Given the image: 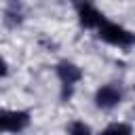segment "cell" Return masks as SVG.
<instances>
[{
  "mask_svg": "<svg viewBox=\"0 0 135 135\" xmlns=\"http://www.w3.org/2000/svg\"><path fill=\"white\" fill-rule=\"evenodd\" d=\"M99 38H103L105 42L110 44H116V46H131L135 42V36L131 32H127L124 27L116 25V23H108L103 21L101 27H99Z\"/></svg>",
  "mask_w": 135,
  "mask_h": 135,
  "instance_id": "1",
  "label": "cell"
},
{
  "mask_svg": "<svg viewBox=\"0 0 135 135\" xmlns=\"http://www.w3.org/2000/svg\"><path fill=\"white\" fill-rule=\"evenodd\" d=\"M27 124H30V114H27V112L0 110V131L17 133V131H23Z\"/></svg>",
  "mask_w": 135,
  "mask_h": 135,
  "instance_id": "2",
  "label": "cell"
},
{
  "mask_svg": "<svg viewBox=\"0 0 135 135\" xmlns=\"http://www.w3.org/2000/svg\"><path fill=\"white\" fill-rule=\"evenodd\" d=\"M95 101H97V105H99V108L110 110V108H114V105L120 101V91H118L114 84H105V86H101V89L97 91Z\"/></svg>",
  "mask_w": 135,
  "mask_h": 135,
  "instance_id": "3",
  "label": "cell"
},
{
  "mask_svg": "<svg viewBox=\"0 0 135 135\" xmlns=\"http://www.w3.org/2000/svg\"><path fill=\"white\" fill-rule=\"evenodd\" d=\"M78 15H80V23L84 27H101V23L105 21L103 15L97 8H93L91 4H80L78 6Z\"/></svg>",
  "mask_w": 135,
  "mask_h": 135,
  "instance_id": "4",
  "label": "cell"
},
{
  "mask_svg": "<svg viewBox=\"0 0 135 135\" xmlns=\"http://www.w3.org/2000/svg\"><path fill=\"white\" fill-rule=\"evenodd\" d=\"M57 76H59V80H61L65 86H72L74 82H78V80L82 78V72H80V68H76L74 63L61 61V63L57 65Z\"/></svg>",
  "mask_w": 135,
  "mask_h": 135,
  "instance_id": "5",
  "label": "cell"
},
{
  "mask_svg": "<svg viewBox=\"0 0 135 135\" xmlns=\"http://www.w3.org/2000/svg\"><path fill=\"white\" fill-rule=\"evenodd\" d=\"M101 135H131V127L129 124H122V122H114Z\"/></svg>",
  "mask_w": 135,
  "mask_h": 135,
  "instance_id": "6",
  "label": "cell"
},
{
  "mask_svg": "<svg viewBox=\"0 0 135 135\" xmlns=\"http://www.w3.org/2000/svg\"><path fill=\"white\" fill-rule=\"evenodd\" d=\"M70 135H91L89 127H84L82 122H74L72 129H70Z\"/></svg>",
  "mask_w": 135,
  "mask_h": 135,
  "instance_id": "7",
  "label": "cell"
}]
</instances>
